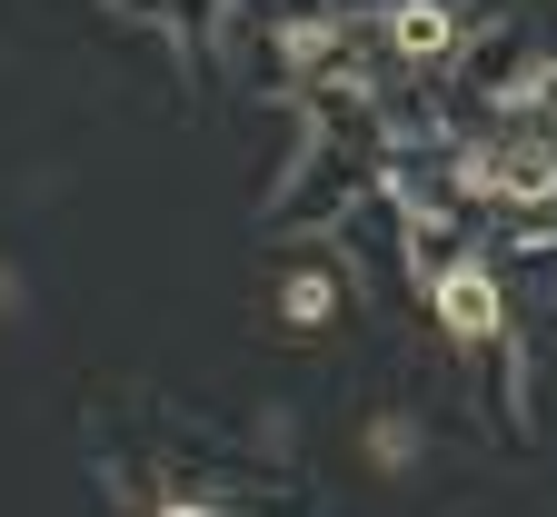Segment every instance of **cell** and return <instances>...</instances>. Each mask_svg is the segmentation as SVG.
I'll return each mask as SVG.
<instances>
[{
	"label": "cell",
	"instance_id": "1",
	"mask_svg": "<svg viewBox=\"0 0 557 517\" xmlns=\"http://www.w3.org/2000/svg\"><path fill=\"white\" fill-rule=\"evenodd\" d=\"M448 329H458V338H487V329H498V299H487V279H448Z\"/></svg>",
	"mask_w": 557,
	"mask_h": 517
},
{
	"label": "cell",
	"instance_id": "2",
	"mask_svg": "<svg viewBox=\"0 0 557 517\" xmlns=\"http://www.w3.org/2000/svg\"><path fill=\"white\" fill-rule=\"evenodd\" d=\"M289 319H299V329L329 319V279H299V288H289Z\"/></svg>",
	"mask_w": 557,
	"mask_h": 517
},
{
	"label": "cell",
	"instance_id": "3",
	"mask_svg": "<svg viewBox=\"0 0 557 517\" xmlns=\"http://www.w3.org/2000/svg\"><path fill=\"white\" fill-rule=\"evenodd\" d=\"M170 517H209V507H170Z\"/></svg>",
	"mask_w": 557,
	"mask_h": 517
},
{
	"label": "cell",
	"instance_id": "4",
	"mask_svg": "<svg viewBox=\"0 0 557 517\" xmlns=\"http://www.w3.org/2000/svg\"><path fill=\"white\" fill-rule=\"evenodd\" d=\"M0 309H11V279H0Z\"/></svg>",
	"mask_w": 557,
	"mask_h": 517
}]
</instances>
